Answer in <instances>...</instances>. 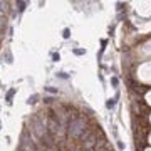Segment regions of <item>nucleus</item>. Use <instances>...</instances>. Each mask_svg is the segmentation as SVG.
<instances>
[{"label": "nucleus", "instance_id": "obj_1", "mask_svg": "<svg viewBox=\"0 0 151 151\" xmlns=\"http://www.w3.org/2000/svg\"><path fill=\"white\" fill-rule=\"evenodd\" d=\"M37 97H39L37 94H34V96H30V97H29V101H27V103H29V104H34V103H35V99H37Z\"/></svg>", "mask_w": 151, "mask_h": 151}, {"label": "nucleus", "instance_id": "obj_2", "mask_svg": "<svg viewBox=\"0 0 151 151\" xmlns=\"http://www.w3.org/2000/svg\"><path fill=\"white\" fill-rule=\"evenodd\" d=\"M14 92H15V89H12V91L9 92V94H7V99H9V101L12 99V96H14Z\"/></svg>", "mask_w": 151, "mask_h": 151}, {"label": "nucleus", "instance_id": "obj_3", "mask_svg": "<svg viewBox=\"0 0 151 151\" xmlns=\"http://www.w3.org/2000/svg\"><path fill=\"white\" fill-rule=\"evenodd\" d=\"M148 103H151V92L148 94Z\"/></svg>", "mask_w": 151, "mask_h": 151}, {"label": "nucleus", "instance_id": "obj_4", "mask_svg": "<svg viewBox=\"0 0 151 151\" xmlns=\"http://www.w3.org/2000/svg\"><path fill=\"white\" fill-rule=\"evenodd\" d=\"M150 151H151V150H150Z\"/></svg>", "mask_w": 151, "mask_h": 151}]
</instances>
